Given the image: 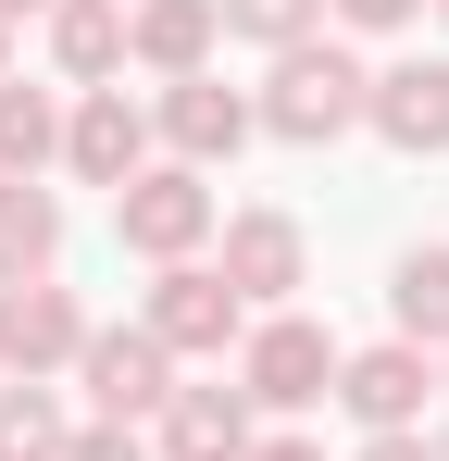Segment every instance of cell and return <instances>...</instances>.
Returning a JSON list of instances; mask_svg holds the SVG:
<instances>
[{
  "instance_id": "obj_1",
  "label": "cell",
  "mask_w": 449,
  "mask_h": 461,
  "mask_svg": "<svg viewBox=\"0 0 449 461\" xmlns=\"http://www.w3.org/2000/svg\"><path fill=\"white\" fill-rule=\"evenodd\" d=\"M374 76L337 50V38H299V50H275V76L250 87V113H262V138H288V150H337L350 125H362Z\"/></svg>"
},
{
  "instance_id": "obj_2",
  "label": "cell",
  "mask_w": 449,
  "mask_h": 461,
  "mask_svg": "<svg viewBox=\"0 0 449 461\" xmlns=\"http://www.w3.org/2000/svg\"><path fill=\"white\" fill-rule=\"evenodd\" d=\"M337 337L312 324V312H250V337H237V399L250 411H325L337 399Z\"/></svg>"
},
{
  "instance_id": "obj_3",
  "label": "cell",
  "mask_w": 449,
  "mask_h": 461,
  "mask_svg": "<svg viewBox=\"0 0 449 461\" xmlns=\"http://www.w3.org/2000/svg\"><path fill=\"white\" fill-rule=\"evenodd\" d=\"M113 237L138 249L150 275H162V262H200V249L224 237V200H213V175H188V162H150L138 187H113Z\"/></svg>"
},
{
  "instance_id": "obj_4",
  "label": "cell",
  "mask_w": 449,
  "mask_h": 461,
  "mask_svg": "<svg viewBox=\"0 0 449 461\" xmlns=\"http://www.w3.org/2000/svg\"><path fill=\"white\" fill-rule=\"evenodd\" d=\"M75 386H87V424H162V399H175V349L150 337V324H87V349H75Z\"/></svg>"
},
{
  "instance_id": "obj_5",
  "label": "cell",
  "mask_w": 449,
  "mask_h": 461,
  "mask_svg": "<svg viewBox=\"0 0 449 461\" xmlns=\"http://www.w3.org/2000/svg\"><path fill=\"white\" fill-rule=\"evenodd\" d=\"M150 337L175 349V362H237V337H250V300L224 287L213 262H162L150 275V312H138Z\"/></svg>"
},
{
  "instance_id": "obj_6",
  "label": "cell",
  "mask_w": 449,
  "mask_h": 461,
  "mask_svg": "<svg viewBox=\"0 0 449 461\" xmlns=\"http://www.w3.org/2000/svg\"><path fill=\"white\" fill-rule=\"evenodd\" d=\"M437 349H412V337H374L337 362V411L362 424V437H425V399H437Z\"/></svg>"
},
{
  "instance_id": "obj_7",
  "label": "cell",
  "mask_w": 449,
  "mask_h": 461,
  "mask_svg": "<svg viewBox=\"0 0 449 461\" xmlns=\"http://www.w3.org/2000/svg\"><path fill=\"white\" fill-rule=\"evenodd\" d=\"M150 138H162V162L213 175V162H237L250 138H262V113H250V87H224V76H175L162 100H150Z\"/></svg>"
},
{
  "instance_id": "obj_8",
  "label": "cell",
  "mask_w": 449,
  "mask_h": 461,
  "mask_svg": "<svg viewBox=\"0 0 449 461\" xmlns=\"http://www.w3.org/2000/svg\"><path fill=\"white\" fill-rule=\"evenodd\" d=\"M75 349H87V300H75L63 275H25V287H0V375H75Z\"/></svg>"
},
{
  "instance_id": "obj_9",
  "label": "cell",
  "mask_w": 449,
  "mask_h": 461,
  "mask_svg": "<svg viewBox=\"0 0 449 461\" xmlns=\"http://www.w3.org/2000/svg\"><path fill=\"white\" fill-rule=\"evenodd\" d=\"M224 287L250 312H299V287H312V237H299V212H224Z\"/></svg>"
},
{
  "instance_id": "obj_10",
  "label": "cell",
  "mask_w": 449,
  "mask_h": 461,
  "mask_svg": "<svg viewBox=\"0 0 449 461\" xmlns=\"http://www.w3.org/2000/svg\"><path fill=\"white\" fill-rule=\"evenodd\" d=\"M63 175H75V187H138V175H150V113L125 100V87H75Z\"/></svg>"
},
{
  "instance_id": "obj_11",
  "label": "cell",
  "mask_w": 449,
  "mask_h": 461,
  "mask_svg": "<svg viewBox=\"0 0 449 461\" xmlns=\"http://www.w3.org/2000/svg\"><path fill=\"white\" fill-rule=\"evenodd\" d=\"M250 437H262V411L237 386H175L150 424V461H250Z\"/></svg>"
},
{
  "instance_id": "obj_12",
  "label": "cell",
  "mask_w": 449,
  "mask_h": 461,
  "mask_svg": "<svg viewBox=\"0 0 449 461\" xmlns=\"http://www.w3.org/2000/svg\"><path fill=\"white\" fill-rule=\"evenodd\" d=\"M362 125L374 138H387V150H449V50L437 63H425V50H412V63H387V76H374V100H362Z\"/></svg>"
},
{
  "instance_id": "obj_13",
  "label": "cell",
  "mask_w": 449,
  "mask_h": 461,
  "mask_svg": "<svg viewBox=\"0 0 449 461\" xmlns=\"http://www.w3.org/2000/svg\"><path fill=\"white\" fill-rule=\"evenodd\" d=\"M213 38H224L213 0H125V63H150L162 87H175V76H213Z\"/></svg>"
},
{
  "instance_id": "obj_14",
  "label": "cell",
  "mask_w": 449,
  "mask_h": 461,
  "mask_svg": "<svg viewBox=\"0 0 449 461\" xmlns=\"http://www.w3.org/2000/svg\"><path fill=\"white\" fill-rule=\"evenodd\" d=\"M50 262H63V200L38 175H0V287L50 275Z\"/></svg>"
},
{
  "instance_id": "obj_15",
  "label": "cell",
  "mask_w": 449,
  "mask_h": 461,
  "mask_svg": "<svg viewBox=\"0 0 449 461\" xmlns=\"http://www.w3.org/2000/svg\"><path fill=\"white\" fill-rule=\"evenodd\" d=\"M50 63L75 87H113L125 76V0H50Z\"/></svg>"
},
{
  "instance_id": "obj_16",
  "label": "cell",
  "mask_w": 449,
  "mask_h": 461,
  "mask_svg": "<svg viewBox=\"0 0 449 461\" xmlns=\"http://www.w3.org/2000/svg\"><path fill=\"white\" fill-rule=\"evenodd\" d=\"M387 312H399V337H412V349H437V362H449V237L399 249V275H387Z\"/></svg>"
},
{
  "instance_id": "obj_17",
  "label": "cell",
  "mask_w": 449,
  "mask_h": 461,
  "mask_svg": "<svg viewBox=\"0 0 449 461\" xmlns=\"http://www.w3.org/2000/svg\"><path fill=\"white\" fill-rule=\"evenodd\" d=\"M63 113H75V100L0 76V175H50V162H63Z\"/></svg>"
},
{
  "instance_id": "obj_18",
  "label": "cell",
  "mask_w": 449,
  "mask_h": 461,
  "mask_svg": "<svg viewBox=\"0 0 449 461\" xmlns=\"http://www.w3.org/2000/svg\"><path fill=\"white\" fill-rule=\"evenodd\" d=\"M63 449H75V411L38 375H13L0 386V461H63Z\"/></svg>"
},
{
  "instance_id": "obj_19",
  "label": "cell",
  "mask_w": 449,
  "mask_h": 461,
  "mask_svg": "<svg viewBox=\"0 0 449 461\" xmlns=\"http://www.w3.org/2000/svg\"><path fill=\"white\" fill-rule=\"evenodd\" d=\"M224 38H250V50H299V38H325V0H213Z\"/></svg>"
},
{
  "instance_id": "obj_20",
  "label": "cell",
  "mask_w": 449,
  "mask_h": 461,
  "mask_svg": "<svg viewBox=\"0 0 449 461\" xmlns=\"http://www.w3.org/2000/svg\"><path fill=\"white\" fill-rule=\"evenodd\" d=\"M425 0H325V25H350V38H399Z\"/></svg>"
},
{
  "instance_id": "obj_21",
  "label": "cell",
  "mask_w": 449,
  "mask_h": 461,
  "mask_svg": "<svg viewBox=\"0 0 449 461\" xmlns=\"http://www.w3.org/2000/svg\"><path fill=\"white\" fill-rule=\"evenodd\" d=\"M63 461H150V437H138V424H75Z\"/></svg>"
},
{
  "instance_id": "obj_22",
  "label": "cell",
  "mask_w": 449,
  "mask_h": 461,
  "mask_svg": "<svg viewBox=\"0 0 449 461\" xmlns=\"http://www.w3.org/2000/svg\"><path fill=\"white\" fill-rule=\"evenodd\" d=\"M350 461H437V449H425V437H362Z\"/></svg>"
},
{
  "instance_id": "obj_23",
  "label": "cell",
  "mask_w": 449,
  "mask_h": 461,
  "mask_svg": "<svg viewBox=\"0 0 449 461\" xmlns=\"http://www.w3.org/2000/svg\"><path fill=\"white\" fill-rule=\"evenodd\" d=\"M250 461H325L312 437H250Z\"/></svg>"
},
{
  "instance_id": "obj_24",
  "label": "cell",
  "mask_w": 449,
  "mask_h": 461,
  "mask_svg": "<svg viewBox=\"0 0 449 461\" xmlns=\"http://www.w3.org/2000/svg\"><path fill=\"white\" fill-rule=\"evenodd\" d=\"M25 13H38V25H50V0H0V25H25Z\"/></svg>"
},
{
  "instance_id": "obj_25",
  "label": "cell",
  "mask_w": 449,
  "mask_h": 461,
  "mask_svg": "<svg viewBox=\"0 0 449 461\" xmlns=\"http://www.w3.org/2000/svg\"><path fill=\"white\" fill-rule=\"evenodd\" d=\"M0 76H13V25H0Z\"/></svg>"
},
{
  "instance_id": "obj_26",
  "label": "cell",
  "mask_w": 449,
  "mask_h": 461,
  "mask_svg": "<svg viewBox=\"0 0 449 461\" xmlns=\"http://www.w3.org/2000/svg\"><path fill=\"white\" fill-rule=\"evenodd\" d=\"M0 386H13V375H0Z\"/></svg>"
},
{
  "instance_id": "obj_27",
  "label": "cell",
  "mask_w": 449,
  "mask_h": 461,
  "mask_svg": "<svg viewBox=\"0 0 449 461\" xmlns=\"http://www.w3.org/2000/svg\"><path fill=\"white\" fill-rule=\"evenodd\" d=\"M437 375H449V362H437Z\"/></svg>"
},
{
  "instance_id": "obj_28",
  "label": "cell",
  "mask_w": 449,
  "mask_h": 461,
  "mask_svg": "<svg viewBox=\"0 0 449 461\" xmlns=\"http://www.w3.org/2000/svg\"><path fill=\"white\" fill-rule=\"evenodd\" d=\"M437 13H449V0H437Z\"/></svg>"
}]
</instances>
